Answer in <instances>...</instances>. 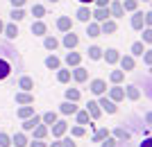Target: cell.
Returning <instances> with one entry per match:
<instances>
[{
  "instance_id": "obj_1",
  "label": "cell",
  "mask_w": 152,
  "mask_h": 147,
  "mask_svg": "<svg viewBox=\"0 0 152 147\" xmlns=\"http://www.w3.org/2000/svg\"><path fill=\"white\" fill-rule=\"evenodd\" d=\"M150 20H152V14L134 12V16H132V27H134V30H143V25L150 27Z\"/></svg>"
},
{
  "instance_id": "obj_2",
  "label": "cell",
  "mask_w": 152,
  "mask_h": 147,
  "mask_svg": "<svg viewBox=\"0 0 152 147\" xmlns=\"http://www.w3.org/2000/svg\"><path fill=\"white\" fill-rule=\"evenodd\" d=\"M98 106H100V111H107V113H116V111H118L116 102H111L107 95H100V100H98Z\"/></svg>"
},
{
  "instance_id": "obj_3",
  "label": "cell",
  "mask_w": 152,
  "mask_h": 147,
  "mask_svg": "<svg viewBox=\"0 0 152 147\" xmlns=\"http://www.w3.org/2000/svg\"><path fill=\"white\" fill-rule=\"evenodd\" d=\"M89 91L93 95H104V93H107V82H104V79H93Z\"/></svg>"
},
{
  "instance_id": "obj_4",
  "label": "cell",
  "mask_w": 152,
  "mask_h": 147,
  "mask_svg": "<svg viewBox=\"0 0 152 147\" xmlns=\"http://www.w3.org/2000/svg\"><path fill=\"white\" fill-rule=\"evenodd\" d=\"M109 100H111V102H121V100H125V88L118 86V84H116L114 88H109Z\"/></svg>"
},
{
  "instance_id": "obj_5",
  "label": "cell",
  "mask_w": 152,
  "mask_h": 147,
  "mask_svg": "<svg viewBox=\"0 0 152 147\" xmlns=\"http://www.w3.org/2000/svg\"><path fill=\"white\" fill-rule=\"evenodd\" d=\"M66 129H68V122L66 120H57L55 125H52V136H55V138H61V136L66 134Z\"/></svg>"
},
{
  "instance_id": "obj_6",
  "label": "cell",
  "mask_w": 152,
  "mask_h": 147,
  "mask_svg": "<svg viewBox=\"0 0 152 147\" xmlns=\"http://www.w3.org/2000/svg\"><path fill=\"white\" fill-rule=\"evenodd\" d=\"M57 30H59V32H70V30H73V20H70V16H59V18H57Z\"/></svg>"
},
{
  "instance_id": "obj_7",
  "label": "cell",
  "mask_w": 152,
  "mask_h": 147,
  "mask_svg": "<svg viewBox=\"0 0 152 147\" xmlns=\"http://www.w3.org/2000/svg\"><path fill=\"white\" fill-rule=\"evenodd\" d=\"M102 57L107 59V64H109V66H114V64H118V59H121V52L116 50V48H109L107 52H102Z\"/></svg>"
},
{
  "instance_id": "obj_8",
  "label": "cell",
  "mask_w": 152,
  "mask_h": 147,
  "mask_svg": "<svg viewBox=\"0 0 152 147\" xmlns=\"http://www.w3.org/2000/svg\"><path fill=\"white\" fill-rule=\"evenodd\" d=\"M109 16H111V14H109V9H107V7H95L93 12H91V18L100 20V23H102V20H107Z\"/></svg>"
},
{
  "instance_id": "obj_9",
  "label": "cell",
  "mask_w": 152,
  "mask_h": 147,
  "mask_svg": "<svg viewBox=\"0 0 152 147\" xmlns=\"http://www.w3.org/2000/svg\"><path fill=\"white\" fill-rule=\"evenodd\" d=\"M70 77H73L75 82H86V79H89V70L82 68V66H75V70L70 72Z\"/></svg>"
},
{
  "instance_id": "obj_10",
  "label": "cell",
  "mask_w": 152,
  "mask_h": 147,
  "mask_svg": "<svg viewBox=\"0 0 152 147\" xmlns=\"http://www.w3.org/2000/svg\"><path fill=\"white\" fill-rule=\"evenodd\" d=\"M107 9H109V14H111L114 18H121L123 14H125V12H123V5L118 2V0H111V2L107 5Z\"/></svg>"
},
{
  "instance_id": "obj_11",
  "label": "cell",
  "mask_w": 152,
  "mask_h": 147,
  "mask_svg": "<svg viewBox=\"0 0 152 147\" xmlns=\"http://www.w3.org/2000/svg\"><path fill=\"white\" fill-rule=\"evenodd\" d=\"M61 43L66 45L68 50H73V48H75V45L80 43V38H77V34H73V30H70V32H66V34H64V41H61Z\"/></svg>"
},
{
  "instance_id": "obj_12",
  "label": "cell",
  "mask_w": 152,
  "mask_h": 147,
  "mask_svg": "<svg viewBox=\"0 0 152 147\" xmlns=\"http://www.w3.org/2000/svg\"><path fill=\"white\" fill-rule=\"evenodd\" d=\"M86 113H89L91 120H98L100 118V106H98V102H93V100H89V104H86Z\"/></svg>"
},
{
  "instance_id": "obj_13",
  "label": "cell",
  "mask_w": 152,
  "mask_h": 147,
  "mask_svg": "<svg viewBox=\"0 0 152 147\" xmlns=\"http://www.w3.org/2000/svg\"><path fill=\"white\" fill-rule=\"evenodd\" d=\"M37 125H41V115H30V118H27L25 122H23V131H32V129L37 127Z\"/></svg>"
},
{
  "instance_id": "obj_14",
  "label": "cell",
  "mask_w": 152,
  "mask_h": 147,
  "mask_svg": "<svg viewBox=\"0 0 152 147\" xmlns=\"http://www.w3.org/2000/svg\"><path fill=\"white\" fill-rule=\"evenodd\" d=\"M116 30H118V25H116V20H102V25H100V34H114Z\"/></svg>"
},
{
  "instance_id": "obj_15",
  "label": "cell",
  "mask_w": 152,
  "mask_h": 147,
  "mask_svg": "<svg viewBox=\"0 0 152 147\" xmlns=\"http://www.w3.org/2000/svg\"><path fill=\"white\" fill-rule=\"evenodd\" d=\"M18 88L32 93V91H34V79H32V77H27V75H23V77L18 79Z\"/></svg>"
},
{
  "instance_id": "obj_16",
  "label": "cell",
  "mask_w": 152,
  "mask_h": 147,
  "mask_svg": "<svg viewBox=\"0 0 152 147\" xmlns=\"http://www.w3.org/2000/svg\"><path fill=\"white\" fill-rule=\"evenodd\" d=\"M16 104H34V95L27 91H20V93H16Z\"/></svg>"
},
{
  "instance_id": "obj_17",
  "label": "cell",
  "mask_w": 152,
  "mask_h": 147,
  "mask_svg": "<svg viewBox=\"0 0 152 147\" xmlns=\"http://www.w3.org/2000/svg\"><path fill=\"white\" fill-rule=\"evenodd\" d=\"M45 32H48V27H45L43 20H34L32 23V34L34 36H45Z\"/></svg>"
},
{
  "instance_id": "obj_18",
  "label": "cell",
  "mask_w": 152,
  "mask_h": 147,
  "mask_svg": "<svg viewBox=\"0 0 152 147\" xmlns=\"http://www.w3.org/2000/svg\"><path fill=\"white\" fill-rule=\"evenodd\" d=\"M75 111H77L75 102H68V100H66V102H61V104H59V113H64V115H73Z\"/></svg>"
},
{
  "instance_id": "obj_19",
  "label": "cell",
  "mask_w": 152,
  "mask_h": 147,
  "mask_svg": "<svg viewBox=\"0 0 152 147\" xmlns=\"http://www.w3.org/2000/svg\"><path fill=\"white\" fill-rule=\"evenodd\" d=\"M16 115H18L20 120H27L30 115H34V106H30V104H23V106L16 111Z\"/></svg>"
},
{
  "instance_id": "obj_20",
  "label": "cell",
  "mask_w": 152,
  "mask_h": 147,
  "mask_svg": "<svg viewBox=\"0 0 152 147\" xmlns=\"http://www.w3.org/2000/svg\"><path fill=\"white\" fill-rule=\"evenodd\" d=\"M9 72H12V64H9L7 59L0 57V79H7V77H9Z\"/></svg>"
},
{
  "instance_id": "obj_21",
  "label": "cell",
  "mask_w": 152,
  "mask_h": 147,
  "mask_svg": "<svg viewBox=\"0 0 152 147\" xmlns=\"http://www.w3.org/2000/svg\"><path fill=\"white\" fill-rule=\"evenodd\" d=\"M118 61H121V68H123V72H129V70H134V57H129V54H127V57H121Z\"/></svg>"
},
{
  "instance_id": "obj_22",
  "label": "cell",
  "mask_w": 152,
  "mask_h": 147,
  "mask_svg": "<svg viewBox=\"0 0 152 147\" xmlns=\"http://www.w3.org/2000/svg\"><path fill=\"white\" fill-rule=\"evenodd\" d=\"M27 143H30V140H27V136L23 134V131H18V134L12 138V145L14 147H27Z\"/></svg>"
},
{
  "instance_id": "obj_23",
  "label": "cell",
  "mask_w": 152,
  "mask_h": 147,
  "mask_svg": "<svg viewBox=\"0 0 152 147\" xmlns=\"http://www.w3.org/2000/svg\"><path fill=\"white\" fill-rule=\"evenodd\" d=\"M2 32L7 34V38H9V41H14V38L18 36V27H16V23H9V25L2 27Z\"/></svg>"
},
{
  "instance_id": "obj_24",
  "label": "cell",
  "mask_w": 152,
  "mask_h": 147,
  "mask_svg": "<svg viewBox=\"0 0 152 147\" xmlns=\"http://www.w3.org/2000/svg\"><path fill=\"white\" fill-rule=\"evenodd\" d=\"M80 61H82V54H80V52H68V54H66V64L73 66V68L80 66Z\"/></svg>"
},
{
  "instance_id": "obj_25",
  "label": "cell",
  "mask_w": 152,
  "mask_h": 147,
  "mask_svg": "<svg viewBox=\"0 0 152 147\" xmlns=\"http://www.w3.org/2000/svg\"><path fill=\"white\" fill-rule=\"evenodd\" d=\"M75 16H77V20H82V23H89V20H91V9H89V7H80Z\"/></svg>"
},
{
  "instance_id": "obj_26",
  "label": "cell",
  "mask_w": 152,
  "mask_h": 147,
  "mask_svg": "<svg viewBox=\"0 0 152 147\" xmlns=\"http://www.w3.org/2000/svg\"><path fill=\"white\" fill-rule=\"evenodd\" d=\"M45 68H50V70H59V68H61V61H59V57L50 54V57L45 59Z\"/></svg>"
},
{
  "instance_id": "obj_27",
  "label": "cell",
  "mask_w": 152,
  "mask_h": 147,
  "mask_svg": "<svg viewBox=\"0 0 152 147\" xmlns=\"http://www.w3.org/2000/svg\"><path fill=\"white\" fill-rule=\"evenodd\" d=\"M125 95L129 97V100H139L141 97V91H139V86H134V84H129L125 88Z\"/></svg>"
},
{
  "instance_id": "obj_28",
  "label": "cell",
  "mask_w": 152,
  "mask_h": 147,
  "mask_svg": "<svg viewBox=\"0 0 152 147\" xmlns=\"http://www.w3.org/2000/svg\"><path fill=\"white\" fill-rule=\"evenodd\" d=\"M129 136H132V134H129L127 129H123V127L114 129V138H116V140H129Z\"/></svg>"
},
{
  "instance_id": "obj_29",
  "label": "cell",
  "mask_w": 152,
  "mask_h": 147,
  "mask_svg": "<svg viewBox=\"0 0 152 147\" xmlns=\"http://www.w3.org/2000/svg\"><path fill=\"white\" fill-rule=\"evenodd\" d=\"M9 16H12V20H14V23H20V20L25 18V12H23V7H14Z\"/></svg>"
},
{
  "instance_id": "obj_30",
  "label": "cell",
  "mask_w": 152,
  "mask_h": 147,
  "mask_svg": "<svg viewBox=\"0 0 152 147\" xmlns=\"http://www.w3.org/2000/svg\"><path fill=\"white\" fill-rule=\"evenodd\" d=\"M32 131H34V138H39V140H43L45 136H48V127L45 125H37Z\"/></svg>"
},
{
  "instance_id": "obj_31",
  "label": "cell",
  "mask_w": 152,
  "mask_h": 147,
  "mask_svg": "<svg viewBox=\"0 0 152 147\" xmlns=\"http://www.w3.org/2000/svg\"><path fill=\"white\" fill-rule=\"evenodd\" d=\"M50 147H75L73 138H57L55 143H50Z\"/></svg>"
},
{
  "instance_id": "obj_32",
  "label": "cell",
  "mask_w": 152,
  "mask_h": 147,
  "mask_svg": "<svg viewBox=\"0 0 152 147\" xmlns=\"http://www.w3.org/2000/svg\"><path fill=\"white\" fill-rule=\"evenodd\" d=\"M102 48H98V45H91L89 48V59H93V61H98V59H102Z\"/></svg>"
},
{
  "instance_id": "obj_33",
  "label": "cell",
  "mask_w": 152,
  "mask_h": 147,
  "mask_svg": "<svg viewBox=\"0 0 152 147\" xmlns=\"http://www.w3.org/2000/svg\"><path fill=\"white\" fill-rule=\"evenodd\" d=\"M57 82H59V84H68V82H70V70H66V68H59V72H57Z\"/></svg>"
},
{
  "instance_id": "obj_34",
  "label": "cell",
  "mask_w": 152,
  "mask_h": 147,
  "mask_svg": "<svg viewBox=\"0 0 152 147\" xmlns=\"http://www.w3.org/2000/svg\"><path fill=\"white\" fill-rule=\"evenodd\" d=\"M43 45H45V50H57V48H59V41L55 36H45L43 38Z\"/></svg>"
},
{
  "instance_id": "obj_35",
  "label": "cell",
  "mask_w": 152,
  "mask_h": 147,
  "mask_svg": "<svg viewBox=\"0 0 152 147\" xmlns=\"http://www.w3.org/2000/svg\"><path fill=\"white\" fill-rule=\"evenodd\" d=\"M32 16H34L37 20H41L45 16V7L43 5H32Z\"/></svg>"
},
{
  "instance_id": "obj_36",
  "label": "cell",
  "mask_w": 152,
  "mask_h": 147,
  "mask_svg": "<svg viewBox=\"0 0 152 147\" xmlns=\"http://www.w3.org/2000/svg\"><path fill=\"white\" fill-rule=\"evenodd\" d=\"M80 97H82V93L77 88H66V100H68V102H77Z\"/></svg>"
},
{
  "instance_id": "obj_37",
  "label": "cell",
  "mask_w": 152,
  "mask_h": 147,
  "mask_svg": "<svg viewBox=\"0 0 152 147\" xmlns=\"http://www.w3.org/2000/svg\"><path fill=\"white\" fill-rule=\"evenodd\" d=\"M41 122H43V125H55V122H57V113H55V111L43 113V115H41Z\"/></svg>"
},
{
  "instance_id": "obj_38",
  "label": "cell",
  "mask_w": 152,
  "mask_h": 147,
  "mask_svg": "<svg viewBox=\"0 0 152 147\" xmlns=\"http://www.w3.org/2000/svg\"><path fill=\"white\" fill-rule=\"evenodd\" d=\"M109 79H111V84H121L123 79H125V72L123 70H111L109 72Z\"/></svg>"
},
{
  "instance_id": "obj_39",
  "label": "cell",
  "mask_w": 152,
  "mask_h": 147,
  "mask_svg": "<svg viewBox=\"0 0 152 147\" xmlns=\"http://www.w3.org/2000/svg\"><path fill=\"white\" fill-rule=\"evenodd\" d=\"M75 118H77V125H86V122L91 120V118H89V113H86V109H84V111H80V109H77V111H75Z\"/></svg>"
},
{
  "instance_id": "obj_40",
  "label": "cell",
  "mask_w": 152,
  "mask_h": 147,
  "mask_svg": "<svg viewBox=\"0 0 152 147\" xmlns=\"http://www.w3.org/2000/svg\"><path fill=\"white\" fill-rule=\"evenodd\" d=\"M86 34H89V36H100V25H98V23H89V27H86Z\"/></svg>"
},
{
  "instance_id": "obj_41",
  "label": "cell",
  "mask_w": 152,
  "mask_h": 147,
  "mask_svg": "<svg viewBox=\"0 0 152 147\" xmlns=\"http://www.w3.org/2000/svg\"><path fill=\"white\" fill-rule=\"evenodd\" d=\"M121 5H123V12H136L139 2H136V0H125V2H121Z\"/></svg>"
},
{
  "instance_id": "obj_42",
  "label": "cell",
  "mask_w": 152,
  "mask_h": 147,
  "mask_svg": "<svg viewBox=\"0 0 152 147\" xmlns=\"http://www.w3.org/2000/svg\"><path fill=\"white\" fill-rule=\"evenodd\" d=\"M109 136V131L107 129H95V134H93V143H100V140H104Z\"/></svg>"
},
{
  "instance_id": "obj_43",
  "label": "cell",
  "mask_w": 152,
  "mask_h": 147,
  "mask_svg": "<svg viewBox=\"0 0 152 147\" xmlns=\"http://www.w3.org/2000/svg\"><path fill=\"white\" fill-rule=\"evenodd\" d=\"M84 134H86V131H84V127H82V125H77V127H73V129H70V136H73V138H82Z\"/></svg>"
},
{
  "instance_id": "obj_44",
  "label": "cell",
  "mask_w": 152,
  "mask_h": 147,
  "mask_svg": "<svg viewBox=\"0 0 152 147\" xmlns=\"http://www.w3.org/2000/svg\"><path fill=\"white\" fill-rule=\"evenodd\" d=\"M0 147H12V138L5 131H0Z\"/></svg>"
},
{
  "instance_id": "obj_45",
  "label": "cell",
  "mask_w": 152,
  "mask_h": 147,
  "mask_svg": "<svg viewBox=\"0 0 152 147\" xmlns=\"http://www.w3.org/2000/svg\"><path fill=\"white\" fill-rule=\"evenodd\" d=\"M143 52H145V48H143V43H141V41L132 45V54H136V57H139V54H143Z\"/></svg>"
},
{
  "instance_id": "obj_46",
  "label": "cell",
  "mask_w": 152,
  "mask_h": 147,
  "mask_svg": "<svg viewBox=\"0 0 152 147\" xmlns=\"http://www.w3.org/2000/svg\"><path fill=\"white\" fill-rule=\"evenodd\" d=\"M143 43H145V45L152 43V30H150V27H145V30H143Z\"/></svg>"
},
{
  "instance_id": "obj_47",
  "label": "cell",
  "mask_w": 152,
  "mask_h": 147,
  "mask_svg": "<svg viewBox=\"0 0 152 147\" xmlns=\"http://www.w3.org/2000/svg\"><path fill=\"white\" fill-rule=\"evenodd\" d=\"M100 147H116V138H111V136H107L104 140H102Z\"/></svg>"
},
{
  "instance_id": "obj_48",
  "label": "cell",
  "mask_w": 152,
  "mask_h": 147,
  "mask_svg": "<svg viewBox=\"0 0 152 147\" xmlns=\"http://www.w3.org/2000/svg\"><path fill=\"white\" fill-rule=\"evenodd\" d=\"M30 147H48V143H43V140H39V138H34V140L30 143Z\"/></svg>"
},
{
  "instance_id": "obj_49",
  "label": "cell",
  "mask_w": 152,
  "mask_h": 147,
  "mask_svg": "<svg viewBox=\"0 0 152 147\" xmlns=\"http://www.w3.org/2000/svg\"><path fill=\"white\" fill-rule=\"evenodd\" d=\"M143 61H145L148 66L152 64V52H150V50H145V52H143Z\"/></svg>"
},
{
  "instance_id": "obj_50",
  "label": "cell",
  "mask_w": 152,
  "mask_h": 147,
  "mask_svg": "<svg viewBox=\"0 0 152 147\" xmlns=\"http://www.w3.org/2000/svg\"><path fill=\"white\" fill-rule=\"evenodd\" d=\"M93 2H95V7H107L111 0H93Z\"/></svg>"
},
{
  "instance_id": "obj_51",
  "label": "cell",
  "mask_w": 152,
  "mask_h": 147,
  "mask_svg": "<svg viewBox=\"0 0 152 147\" xmlns=\"http://www.w3.org/2000/svg\"><path fill=\"white\" fill-rule=\"evenodd\" d=\"M27 0H12V7H23Z\"/></svg>"
},
{
  "instance_id": "obj_52",
  "label": "cell",
  "mask_w": 152,
  "mask_h": 147,
  "mask_svg": "<svg viewBox=\"0 0 152 147\" xmlns=\"http://www.w3.org/2000/svg\"><path fill=\"white\" fill-rule=\"evenodd\" d=\"M150 143H152V140H150V138H145V140L141 143V147H150Z\"/></svg>"
},
{
  "instance_id": "obj_53",
  "label": "cell",
  "mask_w": 152,
  "mask_h": 147,
  "mask_svg": "<svg viewBox=\"0 0 152 147\" xmlns=\"http://www.w3.org/2000/svg\"><path fill=\"white\" fill-rule=\"evenodd\" d=\"M2 27H5V23H2V20H0V32H2Z\"/></svg>"
},
{
  "instance_id": "obj_54",
  "label": "cell",
  "mask_w": 152,
  "mask_h": 147,
  "mask_svg": "<svg viewBox=\"0 0 152 147\" xmlns=\"http://www.w3.org/2000/svg\"><path fill=\"white\" fill-rule=\"evenodd\" d=\"M80 2H84V5H86V2H93V0H80Z\"/></svg>"
},
{
  "instance_id": "obj_55",
  "label": "cell",
  "mask_w": 152,
  "mask_h": 147,
  "mask_svg": "<svg viewBox=\"0 0 152 147\" xmlns=\"http://www.w3.org/2000/svg\"><path fill=\"white\" fill-rule=\"evenodd\" d=\"M50 2H59V0H50Z\"/></svg>"
},
{
  "instance_id": "obj_56",
  "label": "cell",
  "mask_w": 152,
  "mask_h": 147,
  "mask_svg": "<svg viewBox=\"0 0 152 147\" xmlns=\"http://www.w3.org/2000/svg\"><path fill=\"white\" fill-rule=\"evenodd\" d=\"M143 2H150V0H143Z\"/></svg>"
}]
</instances>
